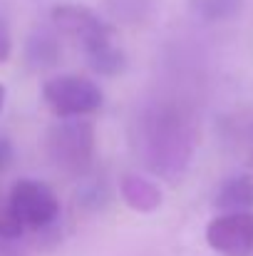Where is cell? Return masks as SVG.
I'll use <instances>...</instances> for the list:
<instances>
[{
    "mask_svg": "<svg viewBox=\"0 0 253 256\" xmlns=\"http://www.w3.org/2000/svg\"><path fill=\"white\" fill-rule=\"evenodd\" d=\"M0 256H32V246L22 236H7L0 234Z\"/></svg>",
    "mask_w": 253,
    "mask_h": 256,
    "instance_id": "cell-15",
    "label": "cell"
},
{
    "mask_svg": "<svg viewBox=\"0 0 253 256\" xmlns=\"http://www.w3.org/2000/svg\"><path fill=\"white\" fill-rule=\"evenodd\" d=\"M219 212H253V174H234L221 182L214 196Z\"/></svg>",
    "mask_w": 253,
    "mask_h": 256,
    "instance_id": "cell-9",
    "label": "cell"
},
{
    "mask_svg": "<svg viewBox=\"0 0 253 256\" xmlns=\"http://www.w3.org/2000/svg\"><path fill=\"white\" fill-rule=\"evenodd\" d=\"M132 142L147 170L167 182H176L194 157L196 127L179 104L154 102L137 114Z\"/></svg>",
    "mask_w": 253,
    "mask_h": 256,
    "instance_id": "cell-1",
    "label": "cell"
},
{
    "mask_svg": "<svg viewBox=\"0 0 253 256\" xmlns=\"http://www.w3.org/2000/svg\"><path fill=\"white\" fill-rule=\"evenodd\" d=\"M94 124L87 117H60L45 134V152L50 162L65 174L84 176L94 162Z\"/></svg>",
    "mask_w": 253,
    "mask_h": 256,
    "instance_id": "cell-2",
    "label": "cell"
},
{
    "mask_svg": "<svg viewBox=\"0 0 253 256\" xmlns=\"http://www.w3.org/2000/svg\"><path fill=\"white\" fill-rule=\"evenodd\" d=\"M42 100L57 117H89L102 107L104 94L84 75H52L42 85Z\"/></svg>",
    "mask_w": 253,
    "mask_h": 256,
    "instance_id": "cell-4",
    "label": "cell"
},
{
    "mask_svg": "<svg viewBox=\"0 0 253 256\" xmlns=\"http://www.w3.org/2000/svg\"><path fill=\"white\" fill-rule=\"evenodd\" d=\"M102 5L104 12L122 25H139L154 10V0H102Z\"/></svg>",
    "mask_w": 253,
    "mask_h": 256,
    "instance_id": "cell-11",
    "label": "cell"
},
{
    "mask_svg": "<svg viewBox=\"0 0 253 256\" xmlns=\"http://www.w3.org/2000/svg\"><path fill=\"white\" fill-rule=\"evenodd\" d=\"M10 52H12V35H10V25L5 15L0 12V65L10 58Z\"/></svg>",
    "mask_w": 253,
    "mask_h": 256,
    "instance_id": "cell-16",
    "label": "cell"
},
{
    "mask_svg": "<svg viewBox=\"0 0 253 256\" xmlns=\"http://www.w3.org/2000/svg\"><path fill=\"white\" fill-rule=\"evenodd\" d=\"M12 157H15L12 142H10L5 134H0V174H2V172L12 164Z\"/></svg>",
    "mask_w": 253,
    "mask_h": 256,
    "instance_id": "cell-17",
    "label": "cell"
},
{
    "mask_svg": "<svg viewBox=\"0 0 253 256\" xmlns=\"http://www.w3.org/2000/svg\"><path fill=\"white\" fill-rule=\"evenodd\" d=\"M84 60H87V68L102 78H117L127 70V55L114 42V38L84 50Z\"/></svg>",
    "mask_w": 253,
    "mask_h": 256,
    "instance_id": "cell-10",
    "label": "cell"
},
{
    "mask_svg": "<svg viewBox=\"0 0 253 256\" xmlns=\"http://www.w3.org/2000/svg\"><path fill=\"white\" fill-rule=\"evenodd\" d=\"M119 194L124 204L139 214H152L162 206L164 194L157 182H152L144 174H124L119 179Z\"/></svg>",
    "mask_w": 253,
    "mask_h": 256,
    "instance_id": "cell-8",
    "label": "cell"
},
{
    "mask_svg": "<svg viewBox=\"0 0 253 256\" xmlns=\"http://www.w3.org/2000/svg\"><path fill=\"white\" fill-rule=\"evenodd\" d=\"M5 97H7V92H5V87L0 85V112H2V107H5Z\"/></svg>",
    "mask_w": 253,
    "mask_h": 256,
    "instance_id": "cell-18",
    "label": "cell"
},
{
    "mask_svg": "<svg viewBox=\"0 0 253 256\" xmlns=\"http://www.w3.org/2000/svg\"><path fill=\"white\" fill-rule=\"evenodd\" d=\"M7 194H10L12 212L25 232L47 234L55 229L60 219V199L47 182L17 179Z\"/></svg>",
    "mask_w": 253,
    "mask_h": 256,
    "instance_id": "cell-3",
    "label": "cell"
},
{
    "mask_svg": "<svg viewBox=\"0 0 253 256\" xmlns=\"http://www.w3.org/2000/svg\"><path fill=\"white\" fill-rule=\"evenodd\" d=\"M22 58H25L27 70H32V72L55 70L57 62H60V32L52 25L35 28L25 40Z\"/></svg>",
    "mask_w": 253,
    "mask_h": 256,
    "instance_id": "cell-7",
    "label": "cell"
},
{
    "mask_svg": "<svg viewBox=\"0 0 253 256\" xmlns=\"http://www.w3.org/2000/svg\"><path fill=\"white\" fill-rule=\"evenodd\" d=\"M0 234H7V236H22V234H27L22 229V224L17 222L15 212H12L10 194H5L2 189H0Z\"/></svg>",
    "mask_w": 253,
    "mask_h": 256,
    "instance_id": "cell-14",
    "label": "cell"
},
{
    "mask_svg": "<svg viewBox=\"0 0 253 256\" xmlns=\"http://www.w3.org/2000/svg\"><path fill=\"white\" fill-rule=\"evenodd\" d=\"M189 5L196 18L209 20V22L229 20L241 10V0H189Z\"/></svg>",
    "mask_w": 253,
    "mask_h": 256,
    "instance_id": "cell-12",
    "label": "cell"
},
{
    "mask_svg": "<svg viewBox=\"0 0 253 256\" xmlns=\"http://www.w3.org/2000/svg\"><path fill=\"white\" fill-rule=\"evenodd\" d=\"M50 25L60 32V38H70L82 50H89L104 40L114 38V28L92 8L84 5H57L50 12Z\"/></svg>",
    "mask_w": 253,
    "mask_h": 256,
    "instance_id": "cell-5",
    "label": "cell"
},
{
    "mask_svg": "<svg viewBox=\"0 0 253 256\" xmlns=\"http://www.w3.org/2000/svg\"><path fill=\"white\" fill-rule=\"evenodd\" d=\"M251 152H253V130H251Z\"/></svg>",
    "mask_w": 253,
    "mask_h": 256,
    "instance_id": "cell-19",
    "label": "cell"
},
{
    "mask_svg": "<svg viewBox=\"0 0 253 256\" xmlns=\"http://www.w3.org/2000/svg\"><path fill=\"white\" fill-rule=\"evenodd\" d=\"M206 244L221 256H253V212H221L206 226Z\"/></svg>",
    "mask_w": 253,
    "mask_h": 256,
    "instance_id": "cell-6",
    "label": "cell"
},
{
    "mask_svg": "<svg viewBox=\"0 0 253 256\" xmlns=\"http://www.w3.org/2000/svg\"><path fill=\"white\" fill-rule=\"evenodd\" d=\"M107 199H109V189H107V184L99 182V179L84 182V186L80 189V194H77V202H80L82 206H87V209H102V206L107 204Z\"/></svg>",
    "mask_w": 253,
    "mask_h": 256,
    "instance_id": "cell-13",
    "label": "cell"
}]
</instances>
